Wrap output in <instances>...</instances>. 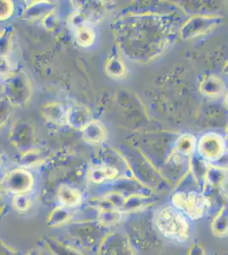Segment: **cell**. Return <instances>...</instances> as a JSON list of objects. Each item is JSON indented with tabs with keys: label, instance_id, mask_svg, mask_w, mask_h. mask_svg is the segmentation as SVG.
<instances>
[{
	"label": "cell",
	"instance_id": "obj_17",
	"mask_svg": "<svg viewBox=\"0 0 228 255\" xmlns=\"http://www.w3.org/2000/svg\"><path fill=\"white\" fill-rule=\"evenodd\" d=\"M43 116L50 122L57 125H65L67 123V112L59 103H48L42 108Z\"/></svg>",
	"mask_w": 228,
	"mask_h": 255
},
{
	"label": "cell",
	"instance_id": "obj_20",
	"mask_svg": "<svg viewBox=\"0 0 228 255\" xmlns=\"http://www.w3.org/2000/svg\"><path fill=\"white\" fill-rule=\"evenodd\" d=\"M11 205L15 211L24 215L27 214L33 209L34 200L31 193L15 195L12 197Z\"/></svg>",
	"mask_w": 228,
	"mask_h": 255
},
{
	"label": "cell",
	"instance_id": "obj_8",
	"mask_svg": "<svg viewBox=\"0 0 228 255\" xmlns=\"http://www.w3.org/2000/svg\"><path fill=\"white\" fill-rule=\"evenodd\" d=\"M4 93L12 104L21 107L31 96L30 82L23 73H12L4 84Z\"/></svg>",
	"mask_w": 228,
	"mask_h": 255
},
{
	"label": "cell",
	"instance_id": "obj_30",
	"mask_svg": "<svg viewBox=\"0 0 228 255\" xmlns=\"http://www.w3.org/2000/svg\"><path fill=\"white\" fill-rule=\"evenodd\" d=\"M225 103L226 106H227V108H228V92L226 94Z\"/></svg>",
	"mask_w": 228,
	"mask_h": 255
},
{
	"label": "cell",
	"instance_id": "obj_15",
	"mask_svg": "<svg viewBox=\"0 0 228 255\" xmlns=\"http://www.w3.org/2000/svg\"><path fill=\"white\" fill-rule=\"evenodd\" d=\"M127 217V215L118 209H99L97 221L107 229L113 230L123 226Z\"/></svg>",
	"mask_w": 228,
	"mask_h": 255
},
{
	"label": "cell",
	"instance_id": "obj_14",
	"mask_svg": "<svg viewBox=\"0 0 228 255\" xmlns=\"http://www.w3.org/2000/svg\"><path fill=\"white\" fill-rule=\"evenodd\" d=\"M67 120L71 127L83 130L91 122L90 112L84 106H74L67 111Z\"/></svg>",
	"mask_w": 228,
	"mask_h": 255
},
{
	"label": "cell",
	"instance_id": "obj_1",
	"mask_svg": "<svg viewBox=\"0 0 228 255\" xmlns=\"http://www.w3.org/2000/svg\"><path fill=\"white\" fill-rule=\"evenodd\" d=\"M123 227L136 250H152L160 244L161 237L154 226L151 209L128 215Z\"/></svg>",
	"mask_w": 228,
	"mask_h": 255
},
{
	"label": "cell",
	"instance_id": "obj_19",
	"mask_svg": "<svg viewBox=\"0 0 228 255\" xmlns=\"http://www.w3.org/2000/svg\"><path fill=\"white\" fill-rule=\"evenodd\" d=\"M196 147L197 141L195 137L189 133H186L177 139L176 152L179 157H189L193 156Z\"/></svg>",
	"mask_w": 228,
	"mask_h": 255
},
{
	"label": "cell",
	"instance_id": "obj_4",
	"mask_svg": "<svg viewBox=\"0 0 228 255\" xmlns=\"http://www.w3.org/2000/svg\"><path fill=\"white\" fill-rule=\"evenodd\" d=\"M223 21V15L210 14L194 15L183 24L180 34L184 40L194 39L217 29Z\"/></svg>",
	"mask_w": 228,
	"mask_h": 255
},
{
	"label": "cell",
	"instance_id": "obj_13",
	"mask_svg": "<svg viewBox=\"0 0 228 255\" xmlns=\"http://www.w3.org/2000/svg\"><path fill=\"white\" fill-rule=\"evenodd\" d=\"M200 90L204 96L209 98H218L225 93V83L217 76L209 75L200 83Z\"/></svg>",
	"mask_w": 228,
	"mask_h": 255
},
{
	"label": "cell",
	"instance_id": "obj_9",
	"mask_svg": "<svg viewBox=\"0 0 228 255\" xmlns=\"http://www.w3.org/2000/svg\"><path fill=\"white\" fill-rule=\"evenodd\" d=\"M198 154L207 162L216 164L228 151L226 139L217 133H207L200 138L198 145Z\"/></svg>",
	"mask_w": 228,
	"mask_h": 255
},
{
	"label": "cell",
	"instance_id": "obj_27",
	"mask_svg": "<svg viewBox=\"0 0 228 255\" xmlns=\"http://www.w3.org/2000/svg\"><path fill=\"white\" fill-rule=\"evenodd\" d=\"M188 255H205V253L200 245H194L191 247Z\"/></svg>",
	"mask_w": 228,
	"mask_h": 255
},
{
	"label": "cell",
	"instance_id": "obj_25",
	"mask_svg": "<svg viewBox=\"0 0 228 255\" xmlns=\"http://www.w3.org/2000/svg\"><path fill=\"white\" fill-rule=\"evenodd\" d=\"M1 255H25L19 250L8 245L5 242L1 240Z\"/></svg>",
	"mask_w": 228,
	"mask_h": 255
},
{
	"label": "cell",
	"instance_id": "obj_5",
	"mask_svg": "<svg viewBox=\"0 0 228 255\" xmlns=\"http://www.w3.org/2000/svg\"><path fill=\"white\" fill-rule=\"evenodd\" d=\"M96 255H137V250L123 229L111 230Z\"/></svg>",
	"mask_w": 228,
	"mask_h": 255
},
{
	"label": "cell",
	"instance_id": "obj_16",
	"mask_svg": "<svg viewBox=\"0 0 228 255\" xmlns=\"http://www.w3.org/2000/svg\"><path fill=\"white\" fill-rule=\"evenodd\" d=\"M83 138L90 144H100L107 139V129L104 125L98 121H91L82 130Z\"/></svg>",
	"mask_w": 228,
	"mask_h": 255
},
{
	"label": "cell",
	"instance_id": "obj_28",
	"mask_svg": "<svg viewBox=\"0 0 228 255\" xmlns=\"http://www.w3.org/2000/svg\"><path fill=\"white\" fill-rule=\"evenodd\" d=\"M223 73H224L226 76H228V60L226 61L225 64H224V66H223Z\"/></svg>",
	"mask_w": 228,
	"mask_h": 255
},
{
	"label": "cell",
	"instance_id": "obj_12",
	"mask_svg": "<svg viewBox=\"0 0 228 255\" xmlns=\"http://www.w3.org/2000/svg\"><path fill=\"white\" fill-rule=\"evenodd\" d=\"M76 210L55 205L47 216V226L50 228L66 227L75 218Z\"/></svg>",
	"mask_w": 228,
	"mask_h": 255
},
{
	"label": "cell",
	"instance_id": "obj_29",
	"mask_svg": "<svg viewBox=\"0 0 228 255\" xmlns=\"http://www.w3.org/2000/svg\"><path fill=\"white\" fill-rule=\"evenodd\" d=\"M226 142H227V146H228V127H227V133H226Z\"/></svg>",
	"mask_w": 228,
	"mask_h": 255
},
{
	"label": "cell",
	"instance_id": "obj_10",
	"mask_svg": "<svg viewBox=\"0 0 228 255\" xmlns=\"http://www.w3.org/2000/svg\"><path fill=\"white\" fill-rule=\"evenodd\" d=\"M55 205L76 210L84 205V195L78 187L66 183L55 191Z\"/></svg>",
	"mask_w": 228,
	"mask_h": 255
},
{
	"label": "cell",
	"instance_id": "obj_6",
	"mask_svg": "<svg viewBox=\"0 0 228 255\" xmlns=\"http://www.w3.org/2000/svg\"><path fill=\"white\" fill-rule=\"evenodd\" d=\"M171 205L179 209L187 217L197 220L205 214L207 202L205 197L200 193L179 191L171 198Z\"/></svg>",
	"mask_w": 228,
	"mask_h": 255
},
{
	"label": "cell",
	"instance_id": "obj_11",
	"mask_svg": "<svg viewBox=\"0 0 228 255\" xmlns=\"http://www.w3.org/2000/svg\"><path fill=\"white\" fill-rule=\"evenodd\" d=\"M38 244L43 246L50 255H91L78 250L63 238L45 236Z\"/></svg>",
	"mask_w": 228,
	"mask_h": 255
},
{
	"label": "cell",
	"instance_id": "obj_3",
	"mask_svg": "<svg viewBox=\"0 0 228 255\" xmlns=\"http://www.w3.org/2000/svg\"><path fill=\"white\" fill-rule=\"evenodd\" d=\"M65 228L67 235L64 239L91 255H96L102 241L111 231L98 221H73Z\"/></svg>",
	"mask_w": 228,
	"mask_h": 255
},
{
	"label": "cell",
	"instance_id": "obj_24",
	"mask_svg": "<svg viewBox=\"0 0 228 255\" xmlns=\"http://www.w3.org/2000/svg\"><path fill=\"white\" fill-rule=\"evenodd\" d=\"M13 4L10 1H1V19L5 20L11 15Z\"/></svg>",
	"mask_w": 228,
	"mask_h": 255
},
{
	"label": "cell",
	"instance_id": "obj_23",
	"mask_svg": "<svg viewBox=\"0 0 228 255\" xmlns=\"http://www.w3.org/2000/svg\"><path fill=\"white\" fill-rule=\"evenodd\" d=\"M124 64L119 61V59L113 58L111 59L109 63L107 64V71L111 76L114 77H119L123 75L124 73Z\"/></svg>",
	"mask_w": 228,
	"mask_h": 255
},
{
	"label": "cell",
	"instance_id": "obj_2",
	"mask_svg": "<svg viewBox=\"0 0 228 255\" xmlns=\"http://www.w3.org/2000/svg\"><path fill=\"white\" fill-rule=\"evenodd\" d=\"M153 222L160 237L166 240L184 244L190 238L188 217L173 205H165L153 211Z\"/></svg>",
	"mask_w": 228,
	"mask_h": 255
},
{
	"label": "cell",
	"instance_id": "obj_26",
	"mask_svg": "<svg viewBox=\"0 0 228 255\" xmlns=\"http://www.w3.org/2000/svg\"><path fill=\"white\" fill-rule=\"evenodd\" d=\"M25 255H50L43 246L38 244V246L32 248L27 251Z\"/></svg>",
	"mask_w": 228,
	"mask_h": 255
},
{
	"label": "cell",
	"instance_id": "obj_7",
	"mask_svg": "<svg viewBox=\"0 0 228 255\" xmlns=\"http://www.w3.org/2000/svg\"><path fill=\"white\" fill-rule=\"evenodd\" d=\"M34 186L33 175L28 170L21 168L9 172L1 182L3 191L12 196L31 193Z\"/></svg>",
	"mask_w": 228,
	"mask_h": 255
},
{
	"label": "cell",
	"instance_id": "obj_18",
	"mask_svg": "<svg viewBox=\"0 0 228 255\" xmlns=\"http://www.w3.org/2000/svg\"><path fill=\"white\" fill-rule=\"evenodd\" d=\"M118 174L119 170L114 167L98 166L90 170V179L95 184H102L114 180L118 176Z\"/></svg>",
	"mask_w": 228,
	"mask_h": 255
},
{
	"label": "cell",
	"instance_id": "obj_21",
	"mask_svg": "<svg viewBox=\"0 0 228 255\" xmlns=\"http://www.w3.org/2000/svg\"><path fill=\"white\" fill-rule=\"evenodd\" d=\"M227 180V171L225 168H220L218 166L211 165L209 167L206 174V182L211 187H220Z\"/></svg>",
	"mask_w": 228,
	"mask_h": 255
},
{
	"label": "cell",
	"instance_id": "obj_22",
	"mask_svg": "<svg viewBox=\"0 0 228 255\" xmlns=\"http://www.w3.org/2000/svg\"><path fill=\"white\" fill-rule=\"evenodd\" d=\"M75 38L78 45L82 47H89L95 41V32L89 26H79L78 28H76Z\"/></svg>",
	"mask_w": 228,
	"mask_h": 255
}]
</instances>
